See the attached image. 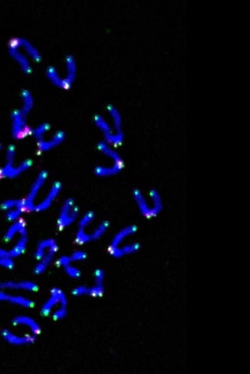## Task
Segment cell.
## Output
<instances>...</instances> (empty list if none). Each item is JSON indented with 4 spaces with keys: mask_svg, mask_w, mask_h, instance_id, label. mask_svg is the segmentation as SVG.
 I'll return each mask as SVG.
<instances>
[{
    "mask_svg": "<svg viewBox=\"0 0 250 374\" xmlns=\"http://www.w3.org/2000/svg\"><path fill=\"white\" fill-rule=\"evenodd\" d=\"M124 164H109L98 165L95 167L94 173L100 178H109L118 175L123 169Z\"/></svg>",
    "mask_w": 250,
    "mask_h": 374,
    "instance_id": "cell-22",
    "label": "cell"
},
{
    "mask_svg": "<svg viewBox=\"0 0 250 374\" xmlns=\"http://www.w3.org/2000/svg\"><path fill=\"white\" fill-rule=\"evenodd\" d=\"M8 53L10 57L17 62L20 69L26 73H30L32 71L31 60L27 54L20 49L17 45L15 44L10 39L8 43Z\"/></svg>",
    "mask_w": 250,
    "mask_h": 374,
    "instance_id": "cell-7",
    "label": "cell"
},
{
    "mask_svg": "<svg viewBox=\"0 0 250 374\" xmlns=\"http://www.w3.org/2000/svg\"><path fill=\"white\" fill-rule=\"evenodd\" d=\"M21 207L24 209V199H8L2 202L1 208L3 210H9L14 208ZM25 210V209H24Z\"/></svg>",
    "mask_w": 250,
    "mask_h": 374,
    "instance_id": "cell-31",
    "label": "cell"
},
{
    "mask_svg": "<svg viewBox=\"0 0 250 374\" xmlns=\"http://www.w3.org/2000/svg\"><path fill=\"white\" fill-rule=\"evenodd\" d=\"M105 273L101 269H98L94 273V284L88 286V296H101L104 292Z\"/></svg>",
    "mask_w": 250,
    "mask_h": 374,
    "instance_id": "cell-15",
    "label": "cell"
},
{
    "mask_svg": "<svg viewBox=\"0 0 250 374\" xmlns=\"http://www.w3.org/2000/svg\"><path fill=\"white\" fill-rule=\"evenodd\" d=\"M48 178V173L43 170L38 174L37 176L34 180L33 183L30 187L28 195L24 199V209L25 211H34L35 205V200L37 198L39 192L45 186L46 181Z\"/></svg>",
    "mask_w": 250,
    "mask_h": 374,
    "instance_id": "cell-5",
    "label": "cell"
},
{
    "mask_svg": "<svg viewBox=\"0 0 250 374\" xmlns=\"http://www.w3.org/2000/svg\"><path fill=\"white\" fill-rule=\"evenodd\" d=\"M1 149H2V145L0 144V150H1Z\"/></svg>",
    "mask_w": 250,
    "mask_h": 374,
    "instance_id": "cell-40",
    "label": "cell"
},
{
    "mask_svg": "<svg viewBox=\"0 0 250 374\" xmlns=\"http://www.w3.org/2000/svg\"><path fill=\"white\" fill-rule=\"evenodd\" d=\"M95 219V214L92 212L88 211L83 215L82 217L78 220L77 224V230L81 231H86L88 227L92 224ZM88 232V231H87Z\"/></svg>",
    "mask_w": 250,
    "mask_h": 374,
    "instance_id": "cell-30",
    "label": "cell"
},
{
    "mask_svg": "<svg viewBox=\"0 0 250 374\" xmlns=\"http://www.w3.org/2000/svg\"><path fill=\"white\" fill-rule=\"evenodd\" d=\"M55 246H57V243L54 239H47L41 241L39 242L36 250H35V259H37L38 261L40 260L49 250L51 249L52 248L55 247Z\"/></svg>",
    "mask_w": 250,
    "mask_h": 374,
    "instance_id": "cell-27",
    "label": "cell"
},
{
    "mask_svg": "<svg viewBox=\"0 0 250 374\" xmlns=\"http://www.w3.org/2000/svg\"><path fill=\"white\" fill-rule=\"evenodd\" d=\"M0 302H6L11 304L17 305L24 308H31L34 307V303L31 299L24 296L8 295L3 290L0 289Z\"/></svg>",
    "mask_w": 250,
    "mask_h": 374,
    "instance_id": "cell-17",
    "label": "cell"
},
{
    "mask_svg": "<svg viewBox=\"0 0 250 374\" xmlns=\"http://www.w3.org/2000/svg\"><path fill=\"white\" fill-rule=\"evenodd\" d=\"M134 202L140 213L146 218H153L162 211L164 204L160 193L156 190H151L149 196H145L142 191L136 189L133 191Z\"/></svg>",
    "mask_w": 250,
    "mask_h": 374,
    "instance_id": "cell-2",
    "label": "cell"
},
{
    "mask_svg": "<svg viewBox=\"0 0 250 374\" xmlns=\"http://www.w3.org/2000/svg\"><path fill=\"white\" fill-rule=\"evenodd\" d=\"M19 236L20 237H19L18 241L16 242V244L9 251V255L13 259L20 256L25 251L26 246H27V243H28V233L27 232L20 234Z\"/></svg>",
    "mask_w": 250,
    "mask_h": 374,
    "instance_id": "cell-26",
    "label": "cell"
},
{
    "mask_svg": "<svg viewBox=\"0 0 250 374\" xmlns=\"http://www.w3.org/2000/svg\"><path fill=\"white\" fill-rule=\"evenodd\" d=\"M57 263L58 266L64 268L65 266L72 263V262L69 255H62V256L60 257L59 259H57Z\"/></svg>",
    "mask_w": 250,
    "mask_h": 374,
    "instance_id": "cell-38",
    "label": "cell"
},
{
    "mask_svg": "<svg viewBox=\"0 0 250 374\" xmlns=\"http://www.w3.org/2000/svg\"><path fill=\"white\" fill-rule=\"evenodd\" d=\"M12 322H13V324L14 326L24 325V326H28V328L32 332V334H35V335L39 334L41 332V327L39 323L33 318L30 317V316L18 315V316L13 318Z\"/></svg>",
    "mask_w": 250,
    "mask_h": 374,
    "instance_id": "cell-24",
    "label": "cell"
},
{
    "mask_svg": "<svg viewBox=\"0 0 250 374\" xmlns=\"http://www.w3.org/2000/svg\"><path fill=\"white\" fill-rule=\"evenodd\" d=\"M29 131L27 118L20 112V109L13 110L11 114V134L13 138L16 139L24 138Z\"/></svg>",
    "mask_w": 250,
    "mask_h": 374,
    "instance_id": "cell-6",
    "label": "cell"
},
{
    "mask_svg": "<svg viewBox=\"0 0 250 374\" xmlns=\"http://www.w3.org/2000/svg\"><path fill=\"white\" fill-rule=\"evenodd\" d=\"M136 226H126L125 228L118 231V233L113 237L110 247H118V246H122L126 239H128L129 237L132 236L133 235L136 233Z\"/></svg>",
    "mask_w": 250,
    "mask_h": 374,
    "instance_id": "cell-19",
    "label": "cell"
},
{
    "mask_svg": "<svg viewBox=\"0 0 250 374\" xmlns=\"http://www.w3.org/2000/svg\"><path fill=\"white\" fill-rule=\"evenodd\" d=\"M109 227H110V224L107 221H103L98 224L96 228L90 232L92 241L99 240L101 239L102 237L104 236V235L107 233Z\"/></svg>",
    "mask_w": 250,
    "mask_h": 374,
    "instance_id": "cell-29",
    "label": "cell"
},
{
    "mask_svg": "<svg viewBox=\"0 0 250 374\" xmlns=\"http://www.w3.org/2000/svg\"><path fill=\"white\" fill-rule=\"evenodd\" d=\"M32 163H33L32 160L27 159L19 163L18 165H14L11 167H2L0 168V177L10 178V179L17 178L26 171H28L32 165Z\"/></svg>",
    "mask_w": 250,
    "mask_h": 374,
    "instance_id": "cell-12",
    "label": "cell"
},
{
    "mask_svg": "<svg viewBox=\"0 0 250 374\" xmlns=\"http://www.w3.org/2000/svg\"><path fill=\"white\" fill-rule=\"evenodd\" d=\"M61 189L62 185L61 182H55L52 184L44 198L39 203L35 204L34 211L43 212L51 207V205L55 202L56 198L59 196Z\"/></svg>",
    "mask_w": 250,
    "mask_h": 374,
    "instance_id": "cell-9",
    "label": "cell"
},
{
    "mask_svg": "<svg viewBox=\"0 0 250 374\" xmlns=\"http://www.w3.org/2000/svg\"><path fill=\"white\" fill-rule=\"evenodd\" d=\"M0 266L6 268L8 270H12L14 267V262L12 257L6 256L0 259Z\"/></svg>",
    "mask_w": 250,
    "mask_h": 374,
    "instance_id": "cell-36",
    "label": "cell"
},
{
    "mask_svg": "<svg viewBox=\"0 0 250 374\" xmlns=\"http://www.w3.org/2000/svg\"><path fill=\"white\" fill-rule=\"evenodd\" d=\"M63 69L64 71L61 73L55 66L50 65L46 68V77L56 86L68 88L71 86L77 77V65L74 56L67 54L65 57Z\"/></svg>",
    "mask_w": 250,
    "mask_h": 374,
    "instance_id": "cell-1",
    "label": "cell"
},
{
    "mask_svg": "<svg viewBox=\"0 0 250 374\" xmlns=\"http://www.w3.org/2000/svg\"><path fill=\"white\" fill-rule=\"evenodd\" d=\"M11 40L13 41L15 44L22 49L23 51L29 57L31 61L35 62H40L42 60V54L39 49L36 47L35 45L31 43V41L28 39L22 38V37H13Z\"/></svg>",
    "mask_w": 250,
    "mask_h": 374,
    "instance_id": "cell-10",
    "label": "cell"
},
{
    "mask_svg": "<svg viewBox=\"0 0 250 374\" xmlns=\"http://www.w3.org/2000/svg\"><path fill=\"white\" fill-rule=\"evenodd\" d=\"M72 294L75 296H88V286L80 285V286L76 287L72 291Z\"/></svg>",
    "mask_w": 250,
    "mask_h": 374,
    "instance_id": "cell-37",
    "label": "cell"
},
{
    "mask_svg": "<svg viewBox=\"0 0 250 374\" xmlns=\"http://www.w3.org/2000/svg\"><path fill=\"white\" fill-rule=\"evenodd\" d=\"M66 315H67L66 306H60L53 314V317L55 320H60V319H64Z\"/></svg>",
    "mask_w": 250,
    "mask_h": 374,
    "instance_id": "cell-34",
    "label": "cell"
},
{
    "mask_svg": "<svg viewBox=\"0 0 250 374\" xmlns=\"http://www.w3.org/2000/svg\"><path fill=\"white\" fill-rule=\"evenodd\" d=\"M140 249V244L138 242H131L127 244L122 245L118 247H110L109 250L111 255L114 258H122L125 255L135 253Z\"/></svg>",
    "mask_w": 250,
    "mask_h": 374,
    "instance_id": "cell-16",
    "label": "cell"
},
{
    "mask_svg": "<svg viewBox=\"0 0 250 374\" xmlns=\"http://www.w3.org/2000/svg\"><path fill=\"white\" fill-rule=\"evenodd\" d=\"M57 251H58V246H55V247L52 248L51 249L49 250L44 255L43 258L39 260L37 265L35 266V269H34V272L36 274H42L44 273L49 266H50L53 261H54V257H55L56 254H57Z\"/></svg>",
    "mask_w": 250,
    "mask_h": 374,
    "instance_id": "cell-21",
    "label": "cell"
},
{
    "mask_svg": "<svg viewBox=\"0 0 250 374\" xmlns=\"http://www.w3.org/2000/svg\"><path fill=\"white\" fill-rule=\"evenodd\" d=\"M50 129H51V126H50V124L46 123V122L40 124V125H37L36 127H34L31 130V133L33 134L34 137L36 140V142L46 138V135L50 132Z\"/></svg>",
    "mask_w": 250,
    "mask_h": 374,
    "instance_id": "cell-28",
    "label": "cell"
},
{
    "mask_svg": "<svg viewBox=\"0 0 250 374\" xmlns=\"http://www.w3.org/2000/svg\"><path fill=\"white\" fill-rule=\"evenodd\" d=\"M64 139L65 133L62 130H57L49 138H45L42 141H38V150L42 152H48L61 145Z\"/></svg>",
    "mask_w": 250,
    "mask_h": 374,
    "instance_id": "cell-11",
    "label": "cell"
},
{
    "mask_svg": "<svg viewBox=\"0 0 250 374\" xmlns=\"http://www.w3.org/2000/svg\"><path fill=\"white\" fill-rule=\"evenodd\" d=\"M25 211L24 208L17 207L14 209H9L6 213V218L9 221H16V220H20L21 215Z\"/></svg>",
    "mask_w": 250,
    "mask_h": 374,
    "instance_id": "cell-32",
    "label": "cell"
},
{
    "mask_svg": "<svg viewBox=\"0 0 250 374\" xmlns=\"http://www.w3.org/2000/svg\"><path fill=\"white\" fill-rule=\"evenodd\" d=\"M0 289L6 291H27V292H35L39 289V286L35 283L31 281H6L0 283Z\"/></svg>",
    "mask_w": 250,
    "mask_h": 374,
    "instance_id": "cell-14",
    "label": "cell"
},
{
    "mask_svg": "<svg viewBox=\"0 0 250 374\" xmlns=\"http://www.w3.org/2000/svg\"><path fill=\"white\" fill-rule=\"evenodd\" d=\"M6 256H10L9 254V251H6V250L3 249H1V248H0V259H1V258H4V257Z\"/></svg>",
    "mask_w": 250,
    "mask_h": 374,
    "instance_id": "cell-39",
    "label": "cell"
},
{
    "mask_svg": "<svg viewBox=\"0 0 250 374\" xmlns=\"http://www.w3.org/2000/svg\"><path fill=\"white\" fill-rule=\"evenodd\" d=\"M69 256L72 262H80L86 259L87 254L83 251H74Z\"/></svg>",
    "mask_w": 250,
    "mask_h": 374,
    "instance_id": "cell-35",
    "label": "cell"
},
{
    "mask_svg": "<svg viewBox=\"0 0 250 374\" xmlns=\"http://www.w3.org/2000/svg\"><path fill=\"white\" fill-rule=\"evenodd\" d=\"M98 150L101 152L102 154L107 156L110 160L114 163H124L123 158L119 152L116 150V147L110 145L106 141H100L97 145Z\"/></svg>",
    "mask_w": 250,
    "mask_h": 374,
    "instance_id": "cell-18",
    "label": "cell"
},
{
    "mask_svg": "<svg viewBox=\"0 0 250 374\" xmlns=\"http://www.w3.org/2000/svg\"><path fill=\"white\" fill-rule=\"evenodd\" d=\"M57 306H67V299L62 290L54 288L50 292L48 300L43 304L41 313L45 316L49 315Z\"/></svg>",
    "mask_w": 250,
    "mask_h": 374,
    "instance_id": "cell-8",
    "label": "cell"
},
{
    "mask_svg": "<svg viewBox=\"0 0 250 374\" xmlns=\"http://www.w3.org/2000/svg\"><path fill=\"white\" fill-rule=\"evenodd\" d=\"M63 269H64L66 274L69 277H71V278L76 279L81 277V271H80L79 269L77 266L72 264V263H70V264L65 266Z\"/></svg>",
    "mask_w": 250,
    "mask_h": 374,
    "instance_id": "cell-33",
    "label": "cell"
},
{
    "mask_svg": "<svg viewBox=\"0 0 250 374\" xmlns=\"http://www.w3.org/2000/svg\"><path fill=\"white\" fill-rule=\"evenodd\" d=\"M24 232H27L25 223L22 220H16L6 231L4 236V240L6 242H10L16 235H20Z\"/></svg>",
    "mask_w": 250,
    "mask_h": 374,
    "instance_id": "cell-25",
    "label": "cell"
},
{
    "mask_svg": "<svg viewBox=\"0 0 250 374\" xmlns=\"http://www.w3.org/2000/svg\"><path fill=\"white\" fill-rule=\"evenodd\" d=\"M2 338L8 343L13 345H30L35 342L36 340L35 334H25V335H17L13 334L9 330H3L2 331Z\"/></svg>",
    "mask_w": 250,
    "mask_h": 374,
    "instance_id": "cell-13",
    "label": "cell"
},
{
    "mask_svg": "<svg viewBox=\"0 0 250 374\" xmlns=\"http://www.w3.org/2000/svg\"><path fill=\"white\" fill-rule=\"evenodd\" d=\"M107 111L109 118L111 119L110 123L112 125L114 130L118 133H124L123 120L119 110L114 105L108 104L107 106Z\"/></svg>",
    "mask_w": 250,
    "mask_h": 374,
    "instance_id": "cell-20",
    "label": "cell"
},
{
    "mask_svg": "<svg viewBox=\"0 0 250 374\" xmlns=\"http://www.w3.org/2000/svg\"><path fill=\"white\" fill-rule=\"evenodd\" d=\"M79 217V209L72 198H67L61 205L57 218V228L65 229L75 222Z\"/></svg>",
    "mask_w": 250,
    "mask_h": 374,
    "instance_id": "cell-4",
    "label": "cell"
},
{
    "mask_svg": "<svg viewBox=\"0 0 250 374\" xmlns=\"http://www.w3.org/2000/svg\"><path fill=\"white\" fill-rule=\"evenodd\" d=\"M20 99H21V107L20 108V112L22 113L26 118H28L31 110L33 109L34 97L32 94L27 88H24L20 92Z\"/></svg>",
    "mask_w": 250,
    "mask_h": 374,
    "instance_id": "cell-23",
    "label": "cell"
},
{
    "mask_svg": "<svg viewBox=\"0 0 250 374\" xmlns=\"http://www.w3.org/2000/svg\"><path fill=\"white\" fill-rule=\"evenodd\" d=\"M93 120L96 127L103 134L104 138L103 141L114 147L122 145L125 138L124 133L117 132L110 123V121H107L105 117L100 114L94 116Z\"/></svg>",
    "mask_w": 250,
    "mask_h": 374,
    "instance_id": "cell-3",
    "label": "cell"
}]
</instances>
